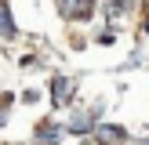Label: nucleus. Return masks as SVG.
Returning a JSON list of instances; mask_svg holds the SVG:
<instances>
[{
  "mask_svg": "<svg viewBox=\"0 0 149 145\" xmlns=\"http://www.w3.org/2000/svg\"><path fill=\"white\" fill-rule=\"evenodd\" d=\"M0 36H4V40L15 36V22H11V7L7 4H0Z\"/></svg>",
  "mask_w": 149,
  "mask_h": 145,
  "instance_id": "f257e3e1",
  "label": "nucleus"
},
{
  "mask_svg": "<svg viewBox=\"0 0 149 145\" xmlns=\"http://www.w3.org/2000/svg\"><path fill=\"white\" fill-rule=\"evenodd\" d=\"M55 102H58V105H65V102H69V80H65V76L55 80Z\"/></svg>",
  "mask_w": 149,
  "mask_h": 145,
  "instance_id": "f03ea898",
  "label": "nucleus"
},
{
  "mask_svg": "<svg viewBox=\"0 0 149 145\" xmlns=\"http://www.w3.org/2000/svg\"><path fill=\"white\" fill-rule=\"evenodd\" d=\"M87 127H91V123H87V116H73V123H69V130H73V134H84Z\"/></svg>",
  "mask_w": 149,
  "mask_h": 145,
  "instance_id": "7ed1b4c3",
  "label": "nucleus"
},
{
  "mask_svg": "<svg viewBox=\"0 0 149 145\" xmlns=\"http://www.w3.org/2000/svg\"><path fill=\"white\" fill-rule=\"evenodd\" d=\"M98 134H102V138H109V142H120L124 130H120V127H98Z\"/></svg>",
  "mask_w": 149,
  "mask_h": 145,
  "instance_id": "20e7f679",
  "label": "nucleus"
},
{
  "mask_svg": "<svg viewBox=\"0 0 149 145\" xmlns=\"http://www.w3.org/2000/svg\"><path fill=\"white\" fill-rule=\"evenodd\" d=\"M40 138H58V127H40Z\"/></svg>",
  "mask_w": 149,
  "mask_h": 145,
  "instance_id": "39448f33",
  "label": "nucleus"
},
{
  "mask_svg": "<svg viewBox=\"0 0 149 145\" xmlns=\"http://www.w3.org/2000/svg\"><path fill=\"white\" fill-rule=\"evenodd\" d=\"M146 29H149V22H146Z\"/></svg>",
  "mask_w": 149,
  "mask_h": 145,
  "instance_id": "423d86ee",
  "label": "nucleus"
},
{
  "mask_svg": "<svg viewBox=\"0 0 149 145\" xmlns=\"http://www.w3.org/2000/svg\"><path fill=\"white\" fill-rule=\"evenodd\" d=\"M146 145H149V142H146Z\"/></svg>",
  "mask_w": 149,
  "mask_h": 145,
  "instance_id": "0eeeda50",
  "label": "nucleus"
}]
</instances>
